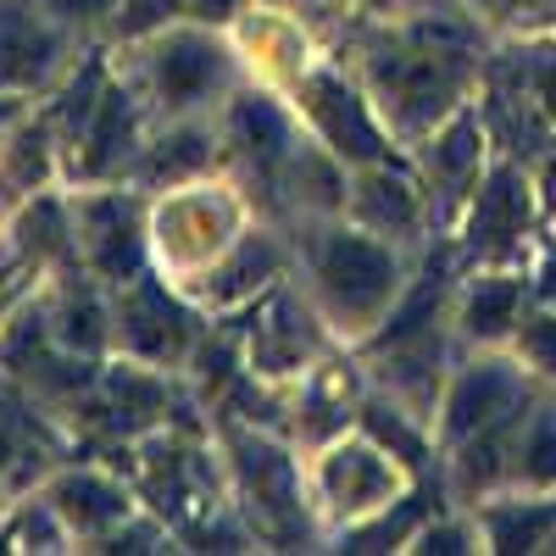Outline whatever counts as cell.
Wrapping results in <instances>:
<instances>
[{"instance_id":"obj_1","label":"cell","mask_w":556,"mask_h":556,"mask_svg":"<svg viewBox=\"0 0 556 556\" xmlns=\"http://www.w3.org/2000/svg\"><path fill=\"white\" fill-rule=\"evenodd\" d=\"M317 278H323V290H329L345 312H367V306H379L395 285V262L379 251V245H367V240H329L323 245V262H317Z\"/></svg>"},{"instance_id":"obj_2","label":"cell","mask_w":556,"mask_h":556,"mask_svg":"<svg viewBox=\"0 0 556 556\" xmlns=\"http://www.w3.org/2000/svg\"><path fill=\"white\" fill-rule=\"evenodd\" d=\"M379 84L390 89V101L401 112V123H424L434 117L462 84V62L445 51H424V56H390L379 62Z\"/></svg>"},{"instance_id":"obj_3","label":"cell","mask_w":556,"mask_h":556,"mask_svg":"<svg viewBox=\"0 0 556 556\" xmlns=\"http://www.w3.org/2000/svg\"><path fill=\"white\" fill-rule=\"evenodd\" d=\"M123 334H128V345H134L139 356L167 362V356L184 351V340H190V317H184V312L151 285V278H146V285L128 295V306H123Z\"/></svg>"},{"instance_id":"obj_4","label":"cell","mask_w":556,"mask_h":556,"mask_svg":"<svg viewBox=\"0 0 556 556\" xmlns=\"http://www.w3.org/2000/svg\"><path fill=\"white\" fill-rule=\"evenodd\" d=\"M306 96H312V117L323 123V134H329V146H334V151L362 156V162L384 156V146H379V128L367 123L362 101L351 96L345 84H334V78H312V84H306Z\"/></svg>"},{"instance_id":"obj_5","label":"cell","mask_w":556,"mask_h":556,"mask_svg":"<svg viewBox=\"0 0 556 556\" xmlns=\"http://www.w3.org/2000/svg\"><path fill=\"white\" fill-rule=\"evenodd\" d=\"M217 78H223V51H217L212 39L178 34V39L162 45V56H156V84H162V96H167L173 106L201 101Z\"/></svg>"},{"instance_id":"obj_6","label":"cell","mask_w":556,"mask_h":556,"mask_svg":"<svg viewBox=\"0 0 556 556\" xmlns=\"http://www.w3.org/2000/svg\"><path fill=\"white\" fill-rule=\"evenodd\" d=\"M56 56V39L28 12H0V84H34Z\"/></svg>"},{"instance_id":"obj_7","label":"cell","mask_w":556,"mask_h":556,"mask_svg":"<svg viewBox=\"0 0 556 556\" xmlns=\"http://www.w3.org/2000/svg\"><path fill=\"white\" fill-rule=\"evenodd\" d=\"M513 379L501 367H484V374L462 379L456 395H451V434H473V429H490L501 412H513Z\"/></svg>"},{"instance_id":"obj_8","label":"cell","mask_w":556,"mask_h":556,"mask_svg":"<svg viewBox=\"0 0 556 556\" xmlns=\"http://www.w3.org/2000/svg\"><path fill=\"white\" fill-rule=\"evenodd\" d=\"M523 217H529V201L518 190V173L501 167L490 178V190L479 195V217H473V240L479 245H506L513 235H523Z\"/></svg>"},{"instance_id":"obj_9","label":"cell","mask_w":556,"mask_h":556,"mask_svg":"<svg viewBox=\"0 0 556 556\" xmlns=\"http://www.w3.org/2000/svg\"><path fill=\"white\" fill-rule=\"evenodd\" d=\"M89 228H96V262H101V273L123 278V273L139 262L134 206H128V201H101V206H89Z\"/></svg>"},{"instance_id":"obj_10","label":"cell","mask_w":556,"mask_h":556,"mask_svg":"<svg viewBox=\"0 0 556 556\" xmlns=\"http://www.w3.org/2000/svg\"><path fill=\"white\" fill-rule=\"evenodd\" d=\"M240 468H245V484L256 490V501L267 506L273 518H295V479H290V462L278 456L273 445H240Z\"/></svg>"},{"instance_id":"obj_11","label":"cell","mask_w":556,"mask_h":556,"mask_svg":"<svg viewBox=\"0 0 556 556\" xmlns=\"http://www.w3.org/2000/svg\"><path fill=\"white\" fill-rule=\"evenodd\" d=\"M323 479H329L340 506H367V501L390 495V468L374 451H340V456H329V473H323Z\"/></svg>"},{"instance_id":"obj_12","label":"cell","mask_w":556,"mask_h":556,"mask_svg":"<svg viewBox=\"0 0 556 556\" xmlns=\"http://www.w3.org/2000/svg\"><path fill=\"white\" fill-rule=\"evenodd\" d=\"M56 513L67 523H78V529H101V523H117L123 518V495L112 484H101V479L78 473V479H62L56 484Z\"/></svg>"},{"instance_id":"obj_13","label":"cell","mask_w":556,"mask_h":556,"mask_svg":"<svg viewBox=\"0 0 556 556\" xmlns=\"http://www.w3.org/2000/svg\"><path fill=\"white\" fill-rule=\"evenodd\" d=\"M128 128H134V112L123 96H101V117L89 128V151H84V173H106L117 162V151L128 146Z\"/></svg>"},{"instance_id":"obj_14","label":"cell","mask_w":556,"mask_h":556,"mask_svg":"<svg viewBox=\"0 0 556 556\" xmlns=\"http://www.w3.org/2000/svg\"><path fill=\"white\" fill-rule=\"evenodd\" d=\"M235 134H240V146L251 151V156H262V162H273L278 151L290 146V128H285V117H278L267 101H240L235 106Z\"/></svg>"},{"instance_id":"obj_15","label":"cell","mask_w":556,"mask_h":556,"mask_svg":"<svg viewBox=\"0 0 556 556\" xmlns=\"http://www.w3.org/2000/svg\"><path fill=\"white\" fill-rule=\"evenodd\" d=\"M551 529H556V506H529V513H506L501 506L490 518V534L501 551H534V545H545Z\"/></svg>"},{"instance_id":"obj_16","label":"cell","mask_w":556,"mask_h":556,"mask_svg":"<svg viewBox=\"0 0 556 556\" xmlns=\"http://www.w3.org/2000/svg\"><path fill=\"white\" fill-rule=\"evenodd\" d=\"M112 401H117V424H123V429L151 424V417L167 406L162 384L146 379V374H117V379H112Z\"/></svg>"},{"instance_id":"obj_17","label":"cell","mask_w":556,"mask_h":556,"mask_svg":"<svg viewBox=\"0 0 556 556\" xmlns=\"http://www.w3.org/2000/svg\"><path fill=\"white\" fill-rule=\"evenodd\" d=\"M412 190L401 178H367L362 184V217L367 223H390V228H406L412 223Z\"/></svg>"},{"instance_id":"obj_18","label":"cell","mask_w":556,"mask_h":556,"mask_svg":"<svg viewBox=\"0 0 556 556\" xmlns=\"http://www.w3.org/2000/svg\"><path fill=\"white\" fill-rule=\"evenodd\" d=\"M518 312V285H479V295L468 301V329L473 334H501Z\"/></svg>"},{"instance_id":"obj_19","label":"cell","mask_w":556,"mask_h":556,"mask_svg":"<svg viewBox=\"0 0 556 556\" xmlns=\"http://www.w3.org/2000/svg\"><path fill=\"white\" fill-rule=\"evenodd\" d=\"M295 351H301V329L290 323V306H273V323L256 334V362L278 374V367L295 362Z\"/></svg>"},{"instance_id":"obj_20","label":"cell","mask_w":556,"mask_h":556,"mask_svg":"<svg viewBox=\"0 0 556 556\" xmlns=\"http://www.w3.org/2000/svg\"><path fill=\"white\" fill-rule=\"evenodd\" d=\"M201 162H206V139L201 134H178L151 156V178H184V173H195Z\"/></svg>"},{"instance_id":"obj_21","label":"cell","mask_w":556,"mask_h":556,"mask_svg":"<svg viewBox=\"0 0 556 556\" xmlns=\"http://www.w3.org/2000/svg\"><path fill=\"white\" fill-rule=\"evenodd\" d=\"M473 156H479V128L473 123H456L440 146H434V167H440V178H462L473 167Z\"/></svg>"},{"instance_id":"obj_22","label":"cell","mask_w":556,"mask_h":556,"mask_svg":"<svg viewBox=\"0 0 556 556\" xmlns=\"http://www.w3.org/2000/svg\"><path fill=\"white\" fill-rule=\"evenodd\" d=\"M523 473L529 479H556V412H540V424L523 440Z\"/></svg>"},{"instance_id":"obj_23","label":"cell","mask_w":556,"mask_h":556,"mask_svg":"<svg viewBox=\"0 0 556 556\" xmlns=\"http://www.w3.org/2000/svg\"><path fill=\"white\" fill-rule=\"evenodd\" d=\"M267 273H273V251H267V245H245L235 267H223V278H217V295H223V301H228V295H240V290L262 285Z\"/></svg>"},{"instance_id":"obj_24","label":"cell","mask_w":556,"mask_h":556,"mask_svg":"<svg viewBox=\"0 0 556 556\" xmlns=\"http://www.w3.org/2000/svg\"><path fill=\"white\" fill-rule=\"evenodd\" d=\"M417 513H424V495H412L395 518H384V523H374V529H362V534L351 540V551H384V545H395V540L417 523Z\"/></svg>"},{"instance_id":"obj_25","label":"cell","mask_w":556,"mask_h":556,"mask_svg":"<svg viewBox=\"0 0 556 556\" xmlns=\"http://www.w3.org/2000/svg\"><path fill=\"white\" fill-rule=\"evenodd\" d=\"M23 245L28 251H62V212L51 201H39L28 217H23Z\"/></svg>"},{"instance_id":"obj_26","label":"cell","mask_w":556,"mask_h":556,"mask_svg":"<svg viewBox=\"0 0 556 556\" xmlns=\"http://www.w3.org/2000/svg\"><path fill=\"white\" fill-rule=\"evenodd\" d=\"M101 334H106V329H101L96 301H73V306H67V340H73V345H84V351H96V345H101Z\"/></svg>"},{"instance_id":"obj_27","label":"cell","mask_w":556,"mask_h":556,"mask_svg":"<svg viewBox=\"0 0 556 556\" xmlns=\"http://www.w3.org/2000/svg\"><path fill=\"white\" fill-rule=\"evenodd\" d=\"M367 429H374V434H379L384 445H395L401 456H412V462H417V451H424V445H417V434H412V429H401L395 417H384V406H367Z\"/></svg>"},{"instance_id":"obj_28","label":"cell","mask_w":556,"mask_h":556,"mask_svg":"<svg viewBox=\"0 0 556 556\" xmlns=\"http://www.w3.org/2000/svg\"><path fill=\"white\" fill-rule=\"evenodd\" d=\"M523 351L556 374V317H534L529 323V329H523Z\"/></svg>"},{"instance_id":"obj_29","label":"cell","mask_w":556,"mask_h":556,"mask_svg":"<svg viewBox=\"0 0 556 556\" xmlns=\"http://www.w3.org/2000/svg\"><path fill=\"white\" fill-rule=\"evenodd\" d=\"M96 84H101V78H96V67H89V73L67 89V101H62V123H67V128H78L89 112H96Z\"/></svg>"},{"instance_id":"obj_30","label":"cell","mask_w":556,"mask_h":556,"mask_svg":"<svg viewBox=\"0 0 556 556\" xmlns=\"http://www.w3.org/2000/svg\"><path fill=\"white\" fill-rule=\"evenodd\" d=\"M495 456H501V440H495V434H484L468 456H462V479H468V484H484V479L495 473Z\"/></svg>"},{"instance_id":"obj_31","label":"cell","mask_w":556,"mask_h":556,"mask_svg":"<svg viewBox=\"0 0 556 556\" xmlns=\"http://www.w3.org/2000/svg\"><path fill=\"white\" fill-rule=\"evenodd\" d=\"M39 173H45V139L28 134L23 146H17V178H23V184H39Z\"/></svg>"},{"instance_id":"obj_32","label":"cell","mask_w":556,"mask_h":556,"mask_svg":"<svg viewBox=\"0 0 556 556\" xmlns=\"http://www.w3.org/2000/svg\"><path fill=\"white\" fill-rule=\"evenodd\" d=\"M17 429H23V417L0 401V462H12V451H17Z\"/></svg>"},{"instance_id":"obj_33","label":"cell","mask_w":556,"mask_h":556,"mask_svg":"<svg viewBox=\"0 0 556 556\" xmlns=\"http://www.w3.org/2000/svg\"><path fill=\"white\" fill-rule=\"evenodd\" d=\"M56 12H67V17H96V12H106L112 0H51Z\"/></svg>"},{"instance_id":"obj_34","label":"cell","mask_w":556,"mask_h":556,"mask_svg":"<svg viewBox=\"0 0 556 556\" xmlns=\"http://www.w3.org/2000/svg\"><path fill=\"white\" fill-rule=\"evenodd\" d=\"M484 7H495L501 17H534L545 0H484Z\"/></svg>"},{"instance_id":"obj_35","label":"cell","mask_w":556,"mask_h":556,"mask_svg":"<svg viewBox=\"0 0 556 556\" xmlns=\"http://www.w3.org/2000/svg\"><path fill=\"white\" fill-rule=\"evenodd\" d=\"M429 551H462V534L456 529H440V534H429Z\"/></svg>"},{"instance_id":"obj_36","label":"cell","mask_w":556,"mask_h":556,"mask_svg":"<svg viewBox=\"0 0 556 556\" xmlns=\"http://www.w3.org/2000/svg\"><path fill=\"white\" fill-rule=\"evenodd\" d=\"M195 12H206V17H228V7H235V0H190Z\"/></svg>"},{"instance_id":"obj_37","label":"cell","mask_w":556,"mask_h":556,"mask_svg":"<svg viewBox=\"0 0 556 556\" xmlns=\"http://www.w3.org/2000/svg\"><path fill=\"white\" fill-rule=\"evenodd\" d=\"M12 295V273H0V301H7Z\"/></svg>"},{"instance_id":"obj_38","label":"cell","mask_w":556,"mask_h":556,"mask_svg":"<svg viewBox=\"0 0 556 556\" xmlns=\"http://www.w3.org/2000/svg\"><path fill=\"white\" fill-rule=\"evenodd\" d=\"M7 112H12V101H0V123H7Z\"/></svg>"}]
</instances>
